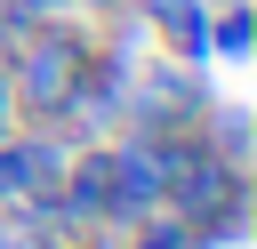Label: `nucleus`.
Segmentation results:
<instances>
[{
    "mask_svg": "<svg viewBox=\"0 0 257 249\" xmlns=\"http://www.w3.org/2000/svg\"><path fill=\"white\" fill-rule=\"evenodd\" d=\"M8 56V88H16V120H56V104L80 88V72L96 64V16H40L24 40L0 48Z\"/></svg>",
    "mask_w": 257,
    "mask_h": 249,
    "instance_id": "1",
    "label": "nucleus"
},
{
    "mask_svg": "<svg viewBox=\"0 0 257 249\" xmlns=\"http://www.w3.org/2000/svg\"><path fill=\"white\" fill-rule=\"evenodd\" d=\"M209 112V80L201 64H177V56H137L128 64V88H120V129H193Z\"/></svg>",
    "mask_w": 257,
    "mask_h": 249,
    "instance_id": "2",
    "label": "nucleus"
},
{
    "mask_svg": "<svg viewBox=\"0 0 257 249\" xmlns=\"http://www.w3.org/2000/svg\"><path fill=\"white\" fill-rule=\"evenodd\" d=\"M64 161H72V137L56 120H24L0 137V209H32L64 185Z\"/></svg>",
    "mask_w": 257,
    "mask_h": 249,
    "instance_id": "3",
    "label": "nucleus"
},
{
    "mask_svg": "<svg viewBox=\"0 0 257 249\" xmlns=\"http://www.w3.org/2000/svg\"><path fill=\"white\" fill-rule=\"evenodd\" d=\"M193 129H201V145H209L217 161L249 169V104H225V96H209V112H201Z\"/></svg>",
    "mask_w": 257,
    "mask_h": 249,
    "instance_id": "4",
    "label": "nucleus"
},
{
    "mask_svg": "<svg viewBox=\"0 0 257 249\" xmlns=\"http://www.w3.org/2000/svg\"><path fill=\"white\" fill-rule=\"evenodd\" d=\"M257 48V8L249 0H209V56L217 64H241Z\"/></svg>",
    "mask_w": 257,
    "mask_h": 249,
    "instance_id": "5",
    "label": "nucleus"
},
{
    "mask_svg": "<svg viewBox=\"0 0 257 249\" xmlns=\"http://www.w3.org/2000/svg\"><path fill=\"white\" fill-rule=\"evenodd\" d=\"M112 249H201V233H193L185 217H169V209H153V217H137V225H120V233H112Z\"/></svg>",
    "mask_w": 257,
    "mask_h": 249,
    "instance_id": "6",
    "label": "nucleus"
},
{
    "mask_svg": "<svg viewBox=\"0 0 257 249\" xmlns=\"http://www.w3.org/2000/svg\"><path fill=\"white\" fill-rule=\"evenodd\" d=\"M0 249H48V241H40V233H32L16 209H0Z\"/></svg>",
    "mask_w": 257,
    "mask_h": 249,
    "instance_id": "7",
    "label": "nucleus"
},
{
    "mask_svg": "<svg viewBox=\"0 0 257 249\" xmlns=\"http://www.w3.org/2000/svg\"><path fill=\"white\" fill-rule=\"evenodd\" d=\"M8 129H24V120H16V88H8V56H0V137H8Z\"/></svg>",
    "mask_w": 257,
    "mask_h": 249,
    "instance_id": "8",
    "label": "nucleus"
},
{
    "mask_svg": "<svg viewBox=\"0 0 257 249\" xmlns=\"http://www.w3.org/2000/svg\"><path fill=\"white\" fill-rule=\"evenodd\" d=\"M112 8H128V0H80V16H112Z\"/></svg>",
    "mask_w": 257,
    "mask_h": 249,
    "instance_id": "9",
    "label": "nucleus"
}]
</instances>
